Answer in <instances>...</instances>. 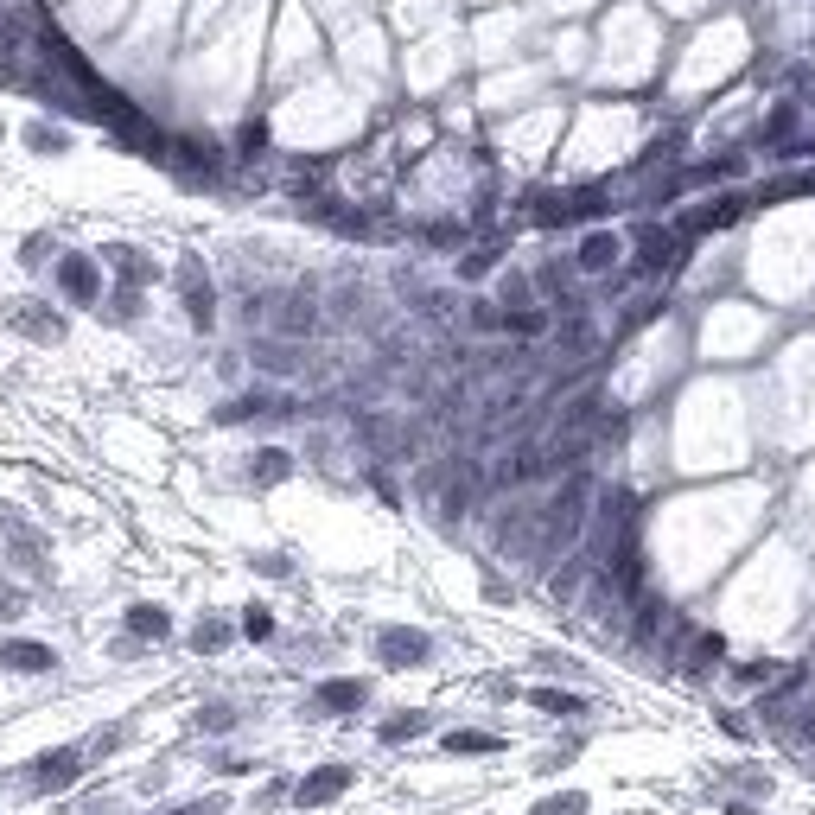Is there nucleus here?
<instances>
[{"mask_svg":"<svg viewBox=\"0 0 815 815\" xmlns=\"http://www.w3.org/2000/svg\"><path fill=\"white\" fill-rule=\"evenodd\" d=\"M242 631H249V637H268V631H274V618L262 612V605H249V612H242Z\"/></svg>","mask_w":815,"mask_h":815,"instance_id":"nucleus-24","label":"nucleus"},{"mask_svg":"<svg viewBox=\"0 0 815 815\" xmlns=\"http://www.w3.org/2000/svg\"><path fill=\"white\" fill-rule=\"evenodd\" d=\"M230 720H236V707H204V714H198V726H204V733H223Z\"/></svg>","mask_w":815,"mask_h":815,"instance_id":"nucleus-25","label":"nucleus"},{"mask_svg":"<svg viewBox=\"0 0 815 815\" xmlns=\"http://www.w3.org/2000/svg\"><path fill=\"white\" fill-rule=\"evenodd\" d=\"M172 815H217V803H185V809H172Z\"/></svg>","mask_w":815,"mask_h":815,"instance_id":"nucleus-27","label":"nucleus"},{"mask_svg":"<svg viewBox=\"0 0 815 815\" xmlns=\"http://www.w3.org/2000/svg\"><path fill=\"white\" fill-rule=\"evenodd\" d=\"M618 255H624V242H618L612 230H593V236H580L574 268H580V274H612V268H618Z\"/></svg>","mask_w":815,"mask_h":815,"instance_id":"nucleus-9","label":"nucleus"},{"mask_svg":"<svg viewBox=\"0 0 815 815\" xmlns=\"http://www.w3.org/2000/svg\"><path fill=\"white\" fill-rule=\"evenodd\" d=\"M13 612H20V599H13V593H0V618H13Z\"/></svg>","mask_w":815,"mask_h":815,"instance_id":"nucleus-28","label":"nucleus"},{"mask_svg":"<svg viewBox=\"0 0 815 815\" xmlns=\"http://www.w3.org/2000/svg\"><path fill=\"white\" fill-rule=\"evenodd\" d=\"M529 815H586V796L580 790H561V796H548V803H535Z\"/></svg>","mask_w":815,"mask_h":815,"instance_id":"nucleus-18","label":"nucleus"},{"mask_svg":"<svg viewBox=\"0 0 815 815\" xmlns=\"http://www.w3.org/2000/svg\"><path fill=\"white\" fill-rule=\"evenodd\" d=\"M179 293H185V306H192V325H198V332H211L217 300H211V274H204L198 255H185V262H179Z\"/></svg>","mask_w":815,"mask_h":815,"instance_id":"nucleus-5","label":"nucleus"},{"mask_svg":"<svg viewBox=\"0 0 815 815\" xmlns=\"http://www.w3.org/2000/svg\"><path fill=\"white\" fill-rule=\"evenodd\" d=\"M192 650H204V656L230 650V618H198V631H192Z\"/></svg>","mask_w":815,"mask_h":815,"instance_id":"nucleus-14","label":"nucleus"},{"mask_svg":"<svg viewBox=\"0 0 815 815\" xmlns=\"http://www.w3.org/2000/svg\"><path fill=\"white\" fill-rule=\"evenodd\" d=\"M83 765H90V752L83 745H64V752H45V758H32V784H39L45 796H58V790H71L77 777H83Z\"/></svg>","mask_w":815,"mask_h":815,"instance_id":"nucleus-2","label":"nucleus"},{"mask_svg":"<svg viewBox=\"0 0 815 815\" xmlns=\"http://www.w3.org/2000/svg\"><path fill=\"white\" fill-rule=\"evenodd\" d=\"M281 332H293V338L312 332V300H287L281 306Z\"/></svg>","mask_w":815,"mask_h":815,"instance_id":"nucleus-20","label":"nucleus"},{"mask_svg":"<svg viewBox=\"0 0 815 815\" xmlns=\"http://www.w3.org/2000/svg\"><path fill=\"white\" fill-rule=\"evenodd\" d=\"M20 325H26V332H39V338H64V319H58V312H51V319H45V312H20Z\"/></svg>","mask_w":815,"mask_h":815,"instance_id":"nucleus-22","label":"nucleus"},{"mask_svg":"<svg viewBox=\"0 0 815 815\" xmlns=\"http://www.w3.org/2000/svg\"><path fill=\"white\" fill-rule=\"evenodd\" d=\"M529 701L542 707V714H561V720L586 714V695H574V688H529Z\"/></svg>","mask_w":815,"mask_h":815,"instance_id":"nucleus-12","label":"nucleus"},{"mask_svg":"<svg viewBox=\"0 0 815 815\" xmlns=\"http://www.w3.org/2000/svg\"><path fill=\"white\" fill-rule=\"evenodd\" d=\"M0 669L45 675V669H58V650H51V644H39V637H7V644H0Z\"/></svg>","mask_w":815,"mask_h":815,"instance_id":"nucleus-7","label":"nucleus"},{"mask_svg":"<svg viewBox=\"0 0 815 815\" xmlns=\"http://www.w3.org/2000/svg\"><path fill=\"white\" fill-rule=\"evenodd\" d=\"M510 739H497V733H478V726H453V733H440V752H453V758H491V752H504Z\"/></svg>","mask_w":815,"mask_h":815,"instance_id":"nucleus-10","label":"nucleus"},{"mask_svg":"<svg viewBox=\"0 0 815 815\" xmlns=\"http://www.w3.org/2000/svg\"><path fill=\"white\" fill-rule=\"evenodd\" d=\"M249 472H255V484H281V478L293 472V459L281 453V446H268V453H255V465H249Z\"/></svg>","mask_w":815,"mask_h":815,"instance_id":"nucleus-15","label":"nucleus"},{"mask_svg":"<svg viewBox=\"0 0 815 815\" xmlns=\"http://www.w3.org/2000/svg\"><path fill=\"white\" fill-rule=\"evenodd\" d=\"M255 363H262V370H293L300 351H293V344H255Z\"/></svg>","mask_w":815,"mask_h":815,"instance_id":"nucleus-19","label":"nucleus"},{"mask_svg":"<svg viewBox=\"0 0 815 815\" xmlns=\"http://www.w3.org/2000/svg\"><path fill=\"white\" fill-rule=\"evenodd\" d=\"M796 121H803V109H796V102H777V109L765 115V128H758V141H765V147H784L790 134H796Z\"/></svg>","mask_w":815,"mask_h":815,"instance_id":"nucleus-13","label":"nucleus"},{"mask_svg":"<svg viewBox=\"0 0 815 815\" xmlns=\"http://www.w3.org/2000/svg\"><path fill=\"white\" fill-rule=\"evenodd\" d=\"M26 141L39 147V153H64V147H71V141H64L58 128H45V121H32V128H26Z\"/></svg>","mask_w":815,"mask_h":815,"instance_id":"nucleus-21","label":"nucleus"},{"mask_svg":"<svg viewBox=\"0 0 815 815\" xmlns=\"http://www.w3.org/2000/svg\"><path fill=\"white\" fill-rule=\"evenodd\" d=\"M472 325H478V332H504V312H497L491 300H478L472 306Z\"/></svg>","mask_w":815,"mask_h":815,"instance_id":"nucleus-23","label":"nucleus"},{"mask_svg":"<svg viewBox=\"0 0 815 815\" xmlns=\"http://www.w3.org/2000/svg\"><path fill=\"white\" fill-rule=\"evenodd\" d=\"M109 262H115L121 274H128V287H141V281H153V262H147L141 249H109Z\"/></svg>","mask_w":815,"mask_h":815,"instance_id":"nucleus-16","label":"nucleus"},{"mask_svg":"<svg viewBox=\"0 0 815 815\" xmlns=\"http://www.w3.org/2000/svg\"><path fill=\"white\" fill-rule=\"evenodd\" d=\"M128 631H134V637H147V644H160V637H172V618H166V605H128Z\"/></svg>","mask_w":815,"mask_h":815,"instance_id":"nucleus-11","label":"nucleus"},{"mask_svg":"<svg viewBox=\"0 0 815 815\" xmlns=\"http://www.w3.org/2000/svg\"><path fill=\"white\" fill-rule=\"evenodd\" d=\"M115 745H121V726H102V733L90 739V752H115Z\"/></svg>","mask_w":815,"mask_h":815,"instance_id":"nucleus-26","label":"nucleus"},{"mask_svg":"<svg viewBox=\"0 0 815 815\" xmlns=\"http://www.w3.org/2000/svg\"><path fill=\"white\" fill-rule=\"evenodd\" d=\"M376 656H383L389 669H421L433 656V637L414 631V624H383V631H376Z\"/></svg>","mask_w":815,"mask_h":815,"instance_id":"nucleus-1","label":"nucleus"},{"mask_svg":"<svg viewBox=\"0 0 815 815\" xmlns=\"http://www.w3.org/2000/svg\"><path fill=\"white\" fill-rule=\"evenodd\" d=\"M688 242L675 236V230H663V223H644L637 230V274H663V268H675V255H682Z\"/></svg>","mask_w":815,"mask_h":815,"instance_id":"nucleus-4","label":"nucleus"},{"mask_svg":"<svg viewBox=\"0 0 815 815\" xmlns=\"http://www.w3.org/2000/svg\"><path fill=\"white\" fill-rule=\"evenodd\" d=\"M370 701V682L363 675H332V682H319V714H357V707Z\"/></svg>","mask_w":815,"mask_h":815,"instance_id":"nucleus-8","label":"nucleus"},{"mask_svg":"<svg viewBox=\"0 0 815 815\" xmlns=\"http://www.w3.org/2000/svg\"><path fill=\"white\" fill-rule=\"evenodd\" d=\"M58 287H64L71 306H96L102 300V268L90 262V255H64L58 262Z\"/></svg>","mask_w":815,"mask_h":815,"instance_id":"nucleus-6","label":"nucleus"},{"mask_svg":"<svg viewBox=\"0 0 815 815\" xmlns=\"http://www.w3.org/2000/svg\"><path fill=\"white\" fill-rule=\"evenodd\" d=\"M351 784H357L351 765H319V771H306L300 784H293V803H300V809H325V803H338Z\"/></svg>","mask_w":815,"mask_h":815,"instance_id":"nucleus-3","label":"nucleus"},{"mask_svg":"<svg viewBox=\"0 0 815 815\" xmlns=\"http://www.w3.org/2000/svg\"><path fill=\"white\" fill-rule=\"evenodd\" d=\"M427 733V714H395L383 720V745H402V739H421Z\"/></svg>","mask_w":815,"mask_h":815,"instance_id":"nucleus-17","label":"nucleus"}]
</instances>
